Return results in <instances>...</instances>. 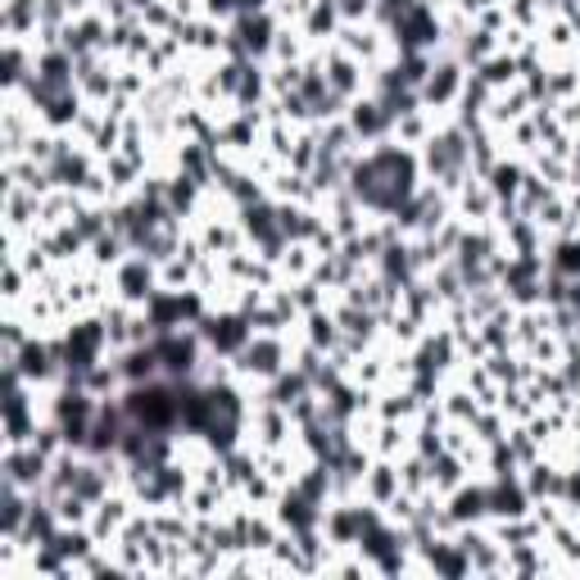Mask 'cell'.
Masks as SVG:
<instances>
[{
    "label": "cell",
    "mask_w": 580,
    "mask_h": 580,
    "mask_svg": "<svg viewBox=\"0 0 580 580\" xmlns=\"http://www.w3.org/2000/svg\"><path fill=\"white\" fill-rule=\"evenodd\" d=\"M480 82H486L490 91H508V86H517L521 82V69H517V55H508V51H495L490 60H480L476 69H472Z\"/></svg>",
    "instance_id": "obj_20"
},
{
    "label": "cell",
    "mask_w": 580,
    "mask_h": 580,
    "mask_svg": "<svg viewBox=\"0 0 580 580\" xmlns=\"http://www.w3.org/2000/svg\"><path fill=\"white\" fill-rule=\"evenodd\" d=\"M521 486H526L530 499H562L567 495V472L549 454H540L536 463L521 467Z\"/></svg>",
    "instance_id": "obj_12"
},
{
    "label": "cell",
    "mask_w": 580,
    "mask_h": 580,
    "mask_svg": "<svg viewBox=\"0 0 580 580\" xmlns=\"http://www.w3.org/2000/svg\"><path fill=\"white\" fill-rule=\"evenodd\" d=\"M435 127H441V118H435L431 110H408V114H400L395 118V127H391V141H400V145H408V151H422V145L435 136Z\"/></svg>",
    "instance_id": "obj_16"
},
{
    "label": "cell",
    "mask_w": 580,
    "mask_h": 580,
    "mask_svg": "<svg viewBox=\"0 0 580 580\" xmlns=\"http://www.w3.org/2000/svg\"><path fill=\"white\" fill-rule=\"evenodd\" d=\"M331 45H341L345 55L363 60L367 69H381V64H391L400 51H395V41H391V28H381V23H345L341 37H335Z\"/></svg>",
    "instance_id": "obj_3"
},
{
    "label": "cell",
    "mask_w": 580,
    "mask_h": 580,
    "mask_svg": "<svg viewBox=\"0 0 580 580\" xmlns=\"http://www.w3.org/2000/svg\"><path fill=\"white\" fill-rule=\"evenodd\" d=\"M114 359H118V372H123V381H127V385H141V381H159V376H164L155 341H151V345H132V350H118Z\"/></svg>",
    "instance_id": "obj_15"
},
{
    "label": "cell",
    "mask_w": 580,
    "mask_h": 580,
    "mask_svg": "<svg viewBox=\"0 0 580 580\" xmlns=\"http://www.w3.org/2000/svg\"><path fill=\"white\" fill-rule=\"evenodd\" d=\"M290 359H296V331H255L246 345H240V354L231 359L236 376L250 385H268L272 376H281L290 367Z\"/></svg>",
    "instance_id": "obj_1"
},
{
    "label": "cell",
    "mask_w": 580,
    "mask_h": 580,
    "mask_svg": "<svg viewBox=\"0 0 580 580\" xmlns=\"http://www.w3.org/2000/svg\"><path fill=\"white\" fill-rule=\"evenodd\" d=\"M417 558L426 562V576H445V580L472 576V562H467V553H463V545H458L454 536H441L431 549H422Z\"/></svg>",
    "instance_id": "obj_13"
},
{
    "label": "cell",
    "mask_w": 580,
    "mask_h": 580,
    "mask_svg": "<svg viewBox=\"0 0 580 580\" xmlns=\"http://www.w3.org/2000/svg\"><path fill=\"white\" fill-rule=\"evenodd\" d=\"M110 281H114V300L145 309V304H151V296L159 290V263L132 250V255L110 272Z\"/></svg>",
    "instance_id": "obj_4"
},
{
    "label": "cell",
    "mask_w": 580,
    "mask_h": 580,
    "mask_svg": "<svg viewBox=\"0 0 580 580\" xmlns=\"http://www.w3.org/2000/svg\"><path fill=\"white\" fill-rule=\"evenodd\" d=\"M495 214H499V200H495L490 182L472 173L458 186V196H454V218H463L467 227H476V222H495Z\"/></svg>",
    "instance_id": "obj_9"
},
{
    "label": "cell",
    "mask_w": 580,
    "mask_h": 580,
    "mask_svg": "<svg viewBox=\"0 0 580 580\" xmlns=\"http://www.w3.org/2000/svg\"><path fill=\"white\" fill-rule=\"evenodd\" d=\"M445 508L458 526H476V521H490V490H486V476H472L454 495H445Z\"/></svg>",
    "instance_id": "obj_10"
},
{
    "label": "cell",
    "mask_w": 580,
    "mask_h": 580,
    "mask_svg": "<svg viewBox=\"0 0 580 580\" xmlns=\"http://www.w3.org/2000/svg\"><path fill=\"white\" fill-rule=\"evenodd\" d=\"M322 73H327V86H331L335 95H341L345 105L372 91V69H367L363 60L345 55L341 45H327V51H322Z\"/></svg>",
    "instance_id": "obj_5"
},
{
    "label": "cell",
    "mask_w": 580,
    "mask_h": 580,
    "mask_svg": "<svg viewBox=\"0 0 580 580\" xmlns=\"http://www.w3.org/2000/svg\"><path fill=\"white\" fill-rule=\"evenodd\" d=\"M495 51H499V37H495L490 28H480V23H472L467 37H458V45H454V55H458L467 69H476L480 60H490Z\"/></svg>",
    "instance_id": "obj_21"
},
{
    "label": "cell",
    "mask_w": 580,
    "mask_h": 580,
    "mask_svg": "<svg viewBox=\"0 0 580 580\" xmlns=\"http://www.w3.org/2000/svg\"><path fill=\"white\" fill-rule=\"evenodd\" d=\"M521 177H526V159H517V155H499V164L486 173V182H490V190H495L499 209H517Z\"/></svg>",
    "instance_id": "obj_14"
},
{
    "label": "cell",
    "mask_w": 580,
    "mask_h": 580,
    "mask_svg": "<svg viewBox=\"0 0 580 580\" xmlns=\"http://www.w3.org/2000/svg\"><path fill=\"white\" fill-rule=\"evenodd\" d=\"M300 28H304V37H309L313 45H331L335 37H341L345 19H341V10H335V0H318V6L309 10V19H304Z\"/></svg>",
    "instance_id": "obj_19"
},
{
    "label": "cell",
    "mask_w": 580,
    "mask_h": 580,
    "mask_svg": "<svg viewBox=\"0 0 580 580\" xmlns=\"http://www.w3.org/2000/svg\"><path fill=\"white\" fill-rule=\"evenodd\" d=\"M32 512V490H19L0 480V536H23V521Z\"/></svg>",
    "instance_id": "obj_18"
},
{
    "label": "cell",
    "mask_w": 580,
    "mask_h": 580,
    "mask_svg": "<svg viewBox=\"0 0 580 580\" xmlns=\"http://www.w3.org/2000/svg\"><path fill=\"white\" fill-rule=\"evenodd\" d=\"M467 73L472 69L458 55H435V64H431V73H426V82L417 91L422 110H431L441 123H449L454 110H458V101H463V91H467Z\"/></svg>",
    "instance_id": "obj_2"
},
{
    "label": "cell",
    "mask_w": 580,
    "mask_h": 580,
    "mask_svg": "<svg viewBox=\"0 0 580 580\" xmlns=\"http://www.w3.org/2000/svg\"><path fill=\"white\" fill-rule=\"evenodd\" d=\"M136 508H141V504H136V499H132V490H123V486H118V490H110L101 504L91 508V521H86V526H91V536L101 540V549H114V540L123 536V526L132 521V512H136Z\"/></svg>",
    "instance_id": "obj_7"
},
{
    "label": "cell",
    "mask_w": 580,
    "mask_h": 580,
    "mask_svg": "<svg viewBox=\"0 0 580 580\" xmlns=\"http://www.w3.org/2000/svg\"><path fill=\"white\" fill-rule=\"evenodd\" d=\"M400 490H404V480H400V458H372V467L363 472V486H359V495H363L367 504L385 508V504H391Z\"/></svg>",
    "instance_id": "obj_11"
},
{
    "label": "cell",
    "mask_w": 580,
    "mask_h": 580,
    "mask_svg": "<svg viewBox=\"0 0 580 580\" xmlns=\"http://www.w3.org/2000/svg\"><path fill=\"white\" fill-rule=\"evenodd\" d=\"M472 476H476V472H472V467L463 463V454H454V449H445V454H435V458H431V490L441 495V499L454 495V490L463 486V480H472Z\"/></svg>",
    "instance_id": "obj_17"
},
{
    "label": "cell",
    "mask_w": 580,
    "mask_h": 580,
    "mask_svg": "<svg viewBox=\"0 0 580 580\" xmlns=\"http://www.w3.org/2000/svg\"><path fill=\"white\" fill-rule=\"evenodd\" d=\"M504 14H508L512 28L530 32V37H540V28H545V19H549L545 0H504Z\"/></svg>",
    "instance_id": "obj_23"
},
{
    "label": "cell",
    "mask_w": 580,
    "mask_h": 580,
    "mask_svg": "<svg viewBox=\"0 0 580 580\" xmlns=\"http://www.w3.org/2000/svg\"><path fill=\"white\" fill-rule=\"evenodd\" d=\"M313 263H318V250L309 246V240H290V246L281 250V259H277L281 281H304V277H313Z\"/></svg>",
    "instance_id": "obj_22"
},
{
    "label": "cell",
    "mask_w": 580,
    "mask_h": 580,
    "mask_svg": "<svg viewBox=\"0 0 580 580\" xmlns=\"http://www.w3.org/2000/svg\"><path fill=\"white\" fill-rule=\"evenodd\" d=\"M345 123L354 127V136H359V145H363V151H367V145L391 141V127H395V118L385 114V105L376 101L372 91H367V95H359V101H350V110H345Z\"/></svg>",
    "instance_id": "obj_8"
},
{
    "label": "cell",
    "mask_w": 580,
    "mask_h": 580,
    "mask_svg": "<svg viewBox=\"0 0 580 580\" xmlns=\"http://www.w3.org/2000/svg\"><path fill=\"white\" fill-rule=\"evenodd\" d=\"M553 114H558V123H562V132H580V91L576 95H567V101H558L553 105Z\"/></svg>",
    "instance_id": "obj_24"
},
{
    "label": "cell",
    "mask_w": 580,
    "mask_h": 580,
    "mask_svg": "<svg viewBox=\"0 0 580 580\" xmlns=\"http://www.w3.org/2000/svg\"><path fill=\"white\" fill-rule=\"evenodd\" d=\"M454 540L463 545V553H467V562H472V576H504V545L495 540L490 521L458 526Z\"/></svg>",
    "instance_id": "obj_6"
}]
</instances>
